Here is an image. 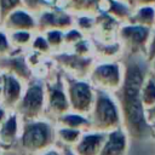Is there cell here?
<instances>
[{"instance_id":"cell-1","label":"cell","mask_w":155,"mask_h":155,"mask_svg":"<svg viewBox=\"0 0 155 155\" xmlns=\"http://www.w3.org/2000/svg\"><path fill=\"white\" fill-rule=\"evenodd\" d=\"M140 84H142V73L139 70V67L136 64H131L127 69L126 81H125V110L131 125L137 131H140L145 127L140 103L138 99Z\"/></svg>"},{"instance_id":"cell-2","label":"cell","mask_w":155,"mask_h":155,"mask_svg":"<svg viewBox=\"0 0 155 155\" xmlns=\"http://www.w3.org/2000/svg\"><path fill=\"white\" fill-rule=\"evenodd\" d=\"M150 33L151 28L127 21L120 24L116 39L121 42L122 47L125 48H128L133 52H138L140 50L145 52Z\"/></svg>"},{"instance_id":"cell-3","label":"cell","mask_w":155,"mask_h":155,"mask_svg":"<svg viewBox=\"0 0 155 155\" xmlns=\"http://www.w3.org/2000/svg\"><path fill=\"white\" fill-rule=\"evenodd\" d=\"M38 31H45L51 28L67 30L74 25V15L63 8L46 7L36 13Z\"/></svg>"},{"instance_id":"cell-4","label":"cell","mask_w":155,"mask_h":155,"mask_svg":"<svg viewBox=\"0 0 155 155\" xmlns=\"http://www.w3.org/2000/svg\"><path fill=\"white\" fill-rule=\"evenodd\" d=\"M7 31L11 30H31L38 31V18L36 13L27 8L25 6H19L11 12H8L0 23Z\"/></svg>"},{"instance_id":"cell-5","label":"cell","mask_w":155,"mask_h":155,"mask_svg":"<svg viewBox=\"0 0 155 155\" xmlns=\"http://www.w3.org/2000/svg\"><path fill=\"white\" fill-rule=\"evenodd\" d=\"M108 0H68L67 10L73 15L91 13L97 15L107 10Z\"/></svg>"},{"instance_id":"cell-6","label":"cell","mask_w":155,"mask_h":155,"mask_svg":"<svg viewBox=\"0 0 155 155\" xmlns=\"http://www.w3.org/2000/svg\"><path fill=\"white\" fill-rule=\"evenodd\" d=\"M48 137V131L47 127L42 124H38V125H31L28 126L24 136H23V144L27 148H40L42 147Z\"/></svg>"},{"instance_id":"cell-7","label":"cell","mask_w":155,"mask_h":155,"mask_svg":"<svg viewBox=\"0 0 155 155\" xmlns=\"http://www.w3.org/2000/svg\"><path fill=\"white\" fill-rule=\"evenodd\" d=\"M130 22L145 25L149 28L155 27V5H143L133 7Z\"/></svg>"},{"instance_id":"cell-8","label":"cell","mask_w":155,"mask_h":155,"mask_svg":"<svg viewBox=\"0 0 155 155\" xmlns=\"http://www.w3.org/2000/svg\"><path fill=\"white\" fill-rule=\"evenodd\" d=\"M133 7L131 6L130 2L127 1H121V0H108V5H107V10L105 12L110 13L111 16H114L117 21L122 22H127L131 17Z\"/></svg>"},{"instance_id":"cell-9","label":"cell","mask_w":155,"mask_h":155,"mask_svg":"<svg viewBox=\"0 0 155 155\" xmlns=\"http://www.w3.org/2000/svg\"><path fill=\"white\" fill-rule=\"evenodd\" d=\"M41 102H42L41 88L39 86H33L28 90V92L23 99V103H22L23 110L27 113H34L40 108Z\"/></svg>"},{"instance_id":"cell-10","label":"cell","mask_w":155,"mask_h":155,"mask_svg":"<svg viewBox=\"0 0 155 155\" xmlns=\"http://www.w3.org/2000/svg\"><path fill=\"white\" fill-rule=\"evenodd\" d=\"M21 93V86L18 80L13 75H6L4 78V101L8 104H12L18 99V96Z\"/></svg>"},{"instance_id":"cell-11","label":"cell","mask_w":155,"mask_h":155,"mask_svg":"<svg viewBox=\"0 0 155 155\" xmlns=\"http://www.w3.org/2000/svg\"><path fill=\"white\" fill-rule=\"evenodd\" d=\"M35 31L31 30H11L8 31L10 41L13 46V50H22L29 47Z\"/></svg>"},{"instance_id":"cell-12","label":"cell","mask_w":155,"mask_h":155,"mask_svg":"<svg viewBox=\"0 0 155 155\" xmlns=\"http://www.w3.org/2000/svg\"><path fill=\"white\" fill-rule=\"evenodd\" d=\"M97 114H98V119L103 122L110 124L114 122L116 120V111L115 108L113 105V103L105 98L104 96H102L98 101V105H97Z\"/></svg>"},{"instance_id":"cell-13","label":"cell","mask_w":155,"mask_h":155,"mask_svg":"<svg viewBox=\"0 0 155 155\" xmlns=\"http://www.w3.org/2000/svg\"><path fill=\"white\" fill-rule=\"evenodd\" d=\"M74 25L86 35H93L96 29V15L78 13L74 15Z\"/></svg>"},{"instance_id":"cell-14","label":"cell","mask_w":155,"mask_h":155,"mask_svg":"<svg viewBox=\"0 0 155 155\" xmlns=\"http://www.w3.org/2000/svg\"><path fill=\"white\" fill-rule=\"evenodd\" d=\"M94 75L105 84H116L119 79V68L115 64H102L96 68Z\"/></svg>"},{"instance_id":"cell-15","label":"cell","mask_w":155,"mask_h":155,"mask_svg":"<svg viewBox=\"0 0 155 155\" xmlns=\"http://www.w3.org/2000/svg\"><path fill=\"white\" fill-rule=\"evenodd\" d=\"M71 96H73V102L76 109H85L88 107L90 99H91V93L88 90V86L85 84H76L73 90H71Z\"/></svg>"},{"instance_id":"cell-16","label":"cell","mask_w":155,"mask_h":155,"mask_svg":"<svg viewBox=\"0 0 155 155\" xmlns=\"http://www.w3.org/2000/svg\"><path fill=\"white\" fill-rule=\"evenodd\" d=\"M124 149V137L120 133L111 134L102 155H119Z\"/></svg>"},{"instance_id":"cell-17","label":"cell","mask_w":155,"mask_h":155,"mask_svg":"<svg viewBox=\"0 0 155 155\" xmlns=\"http://www.w3.org/2000/svg\"><path fill=\"white\" fill-rule=\"evenodd\" d=\"M42 33L45 34L51 50L58 48L64 44V30L57 29V28H51V29H47Z\"/></svg>"},{"instance_id":"cell-18","label":"cell","mask_w":155,"mask_h":155,"mask_svg":"<svg viewBox=\"0 0 155 155\" xmlns=\"http://www.w3.org/2000/svg\"><path fill=\"white\" fill-rule=\"evenodd\" d=\"M30 47L36 53H47L51 51V47L48 45V41L42 31H35L33 41L30 44Z\"/></svg>"},{"instance_id":"cell-19","label":"cell","mask_w":155,"mask_h":155,"mask_svg":"<svg viewBox=\"0 0 155 155\" xmlns=\"http://www.w3.org/2000/svg\"><path fill=\"white\" fill-rule=\"evenodd\" d=\"M17 124H16V117L11 116L6 122H4V125L0 128V139L2 142H11L16 134V128Z\"/></svg>"},{"instance_id":"cell-20","label":"cell","mask_w":155,"mask_h":155,"mask_svg":"<svg viewBox=\"0 0 155 155\" xmlns=\"http://www.w3.org/2000/svg\"><path fill=\"white\" fill-rule=\"evenodd\" d=\"M13 46L10 41V36H8V31L0 25V59L11 56L13 52Z\"/></svg>"},{"instance_id":"cell-21","label":"cell","mask_w":155,"mask_h":155,"mask_svg":"<svg viewBox=\"0 0 155 155\" xmlns=\"http://www.w3.org/2000/svg\"><path fill=\"white\" fill-rule=\"evenodd\" d=\"M102 137L101 136H88L84 139V142L80 145V151L82 155H91L96 151L97 147L99 145Z\"/></svg>"},{"instance_id":"cell-22","label":"cell","mask_w":155,"mask_h":155,"mask_svg":"<svg viewBox=\"0 0 155 155\" xmlns=\"http://www.w3.org/2000/svg\"><path fill=\"white\" fill-rule=\"evenodd\" d=\"M23 6V0H0V18H2L12 10ZM0 21V23H1Z\"/></svg>"},{"instance_id":"cell-23","label":"cell","mask_w":155,"mask_h":155,"mask_svg":"<svg viewBox=\"0 0 155 155\" xmlns=\"http://www.w3.org/2000/svg\"><path fill=\"white\" fill-rule=\"evenodd\" d=\"M51 104L56 108V109H59V110H63L65 109L67 107V101L63 96V93L58 90H54L52 91V94H51Z\"/></svg>"},{"instance_id":"cell-24","label":"cell","mask_w":155,"mask_h":155,"mask_svg":"<svg viewBox=\"0 0 155 155\" xmlns=\"http://www.w3.org/2000/svg\"><path fill=\"white\" fill-rule=\"evenodd\" d=\"M23 6H25L27 8H29L35 13L47 7L45 4V0H23Z\"/></svg>"},{"instance_id":"cell-25","label":"cell","mask_w":155,"mask_h":155,"mask_svg":"<svg viewBox=\"0 0 155 155\" xmlns=\"http://www.w3.org/2000/svg\"><path fill=\"white\" fill-rule=\"evenodd\" d=\"M145 53L150 61L155 58V27L151 28V33H150V36H149V40L147 44Z\"/></svg>"},{"instance_id":"cell-26","label":"cell","mask_w":155,"mask_h":155,"mask_svg":"<svg viewBox=\"0 0 155 155\" xmlns=\"http://www.w3.org/2000/svg\"><path fill=\"white\" fill-rule=\"evenodd\" d=\"M144 99L147 102H151L155 99V84L153 81H149L145 92H144Z\"/></svg>"},{"instance_id":"cell-27","label":"cell","mask_w":155,"mask_h":155,"mask_svg":"<svg viewBox=\"0 0 155 155\" xmlns=\"http://www.w3.org/2000/svg\"><path fill=\"white\" fill-rule=\"evenodd\" d=\"M132 7L143 6V5H155V0H128Z\"/></svg>"},{"instance_id":"cell-28","label":"cell","mask_w":155,"mask_h":155,"mask_svg":"<svg viewBox=\"0 0 155 155\" xmlns=\"http://www.w3.org/2000/svg\"><path fill=\"white\" fill-rule=\"evenodd\" d=\"M65 122H68L70 125H79V124L85 122V120L82 117H80V116H67Z\"/></svg>"},{"instance_id":"cell-29","label":"cell","mask_w":155,"mask_h":155,"mask_svg":"<svg viewBox=\"0 0 155 155\" xmlns=\"http://www.w3.org/2000/svg\"><path fill=\"white\" fill-rule=\"evenodd\" d=\"M61 134H62L65 139L73 140V139H75V137L78 136V132H76V131H70V130H64V131L61 132Z\"/></svg>"},{"instance_id":"cell-30","label":"cell","mask_w":155,"mask_h":155,"mask_svg":"<svg viewBox=\"0 0 155 155\" xmlns=\"http://www.w3.org/2000/svg\"><path fill=\"white\" fill-rule=\"evenodd\" d=\"M2 91H4V79L0 76V94L2 93Z\"/></svg>"},{"instance_id":"cell-31","label":"cell","mask_w":155,"mask_h":155,"mask_svg":"<svg viewBox=\"0 0 155 155\" xmlns=\"http://www.w3.org/2000/svg\"><path fill=\"white\" fill-rule=\"evenodd\" d=\"M4 117H5V111L0 109V124L4 121Z\"/></svg>"},{"instance_id":"cell-32","label":"cell","mask_w":155,"mask_h":155,"mask_svg":"<svg viewBox=\"0 0 155 155\" xmlns=\"http://www.w3.org/2000/svg\"><path fill=\"white\" fill-rule=\"evenodd\" d=\"M46 155H57L56 153H48V154H46Z\"/></svg>"},{"instance_id":"cell-33","label":"cell","mask_w":155,"mask_h":155,"mask_svg":"<svg viewBox=\"0 0 155 155\" xmlns=\"http://www.w3.org/2000/svg\"><path fill=\"white\" fill-rule=\"evenodd\" d=\"M121 1H127V2H130V1H128V0H121Z\"/></svg>"},{"instance_id":"cell-34","label":"cell","mask_w":155,"mask_h":155,"mask_svg":"<svg viewBox=\"0 0 155 155\" xmlns=\"http://www.w3.org/2000/svg\"><path fill=\"white\" fill-rule=\"evenodd\" d=\"M154 113H155V109H154Z\"/></svg>"},{"instance_id":"cell-35","label":"cell","mask_w":155,"mask_h":155,"mask_svg":"<svg viewBox=\"0 0 155 155\" xmlns=\"http://www.w3.org/2000/svg\"><path fill=\"white\" fill-rule=\"evenodd\" d=\"M0 21H1V18H0Z\"/></svg>"}]
</instances>
